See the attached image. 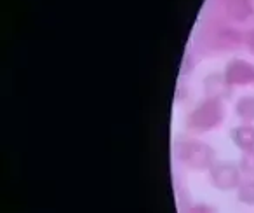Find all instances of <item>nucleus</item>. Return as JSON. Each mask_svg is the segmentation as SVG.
<instances>
[{
    "instance_id": "1",
    "label": "nucleus",
    "mask_w": 254,
    "mask_h": 213,
    "mask_svg": "<svg viewBox=\"0 0 254 213\" xmlns=\"http://www.w3.org/2000/svg\"><path fill=\"white\" fill-rule=\"evenodd\" d=\"M211 182L219 191H230L240 185V171L228 163H216L211 168Z\"/></svg>"
},
{
    "instance_id": "2",
    "label": "nucleus",
    "mask_w": 254,
    "mask_h": 213,
    "mask_svg": "<svg viewBox=\"0 0 254 213\" xmlns=\"http://www.w3.org/2000/svg\"><path fill=\"white\" fill-rule=\"evenodd\" d=\"M228 84H249L254 81V67L242 60H235L228 63L225 74Z\"/></svg>"
},
{
    "instance_id": "3",
    "label": "nucleus",
    "mask_w": 254,
    "mask_h": 213,
    "mask_svg": "<svg viewBox=\"0 0 254 213\" xmlns=\"http://www.w3.org/2000/svg\"><path fill=\"white\" fill-rule=\"evenodd\" d=\"M232 138L242 150H254V128L251 126H239L233 129Z\"/></svg>"
},
{
    "instance_id": "4",
    "label": "nucleus",
    "mask_w": 254,
    "mask_h": 213,
    "mask_svg": "<svg viewBox=\"0 0 254 213\" xmlns=\"http://www.w3.org/2000/svg\"><path fill=\"white\" fill-rule=\"evenodd\" d=\"M237 114L244 121H253L254 119V96H242L237 103Z\"/></svg>"
},
{
    "instance_id": "5",
    "label": "nucleus",
    "mask_w": 254,
    "mask_h": 213,
    "mask_svg": "<svg viewBox=\"0 0 254 213\" xmlns=\"http://www.w3.org/2000/svg\"><path fill=\"white\" fill-rule=\"evenodd\" d=\"M239 201L244 203V205H249V206H254V180H246L239 185Z\"/></svg>"
},
{
    "instance_id": "6",
    "label": "nucleus",
    "mask_w": 254,
    "mask_h": 213,
    "mask_svg": "<svg viewBox=\"0 0 254 213\" xmlns=\"http://www.w3.org/2000/svg\"><path fill=\"white\" fill-rule=\"evenodd\" d=\"M246 154L249 156L251 161H247V157L244 156V159H242V170H244V173H247V175H254V150H247Z\"/></svg>"
}]
</instances>
